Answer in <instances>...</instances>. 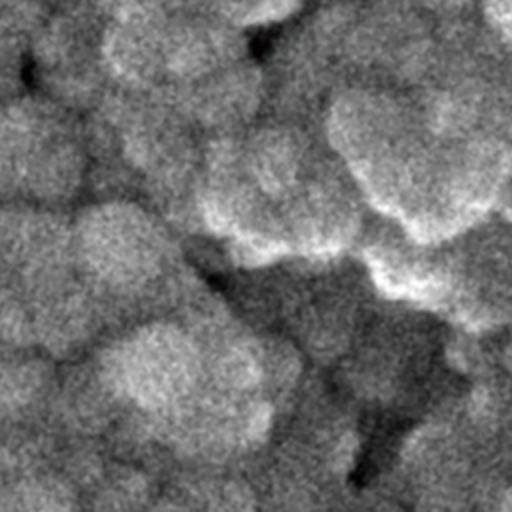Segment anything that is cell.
Returning a JSON list of instances; mask_svg holds the SVG:
<instances>
[{
    "mask_svg": "<svg viewBox=\"0 0 512 512\" xmlns=\"http://www.w3.org/2000/svg\"><path fill=\"white\" fill-rule=\"evenodd\" d=\"M190 372V350L176 332L164 328L132 336L116 356L114 368L124 392L148 406L178 398L188 386Z\"/></svg>",
    "mask_w": 512,
    "mask_h": 512,
    "instance_id": "6da1fadb",
    "label": "cell"
},
{
    "mask_svg": "<svg viewBox=\"0 0 512 512\" xmlns=\"http://www.w3.org/2000/svg\"><path fill=\"white\" fill-rule=\"evenodd\" d=\"M86 246L94 268L114 280H136L156 258V236L150 222L128 206L94 216Z\"/></svg>",
    "mask_w": 512,
    "mask_h": 512,
    "instance_id": "7a4b0ae2",
    "label": "cell"
},
{
    "mask_svg": "<svg viewBox=\"0 0 512 512\" xmlns=\"http://www.w3.org/2000/svg\"><path fill=\"white\" fill-rule=\"evenodd\" d=\"M160 36L152 16L142 6H126L104 36V58L110 68L130 80L144 78L154 68Z\"/></svg>",
    "mask_w": 512,
    "mask_h": 512,
    "instance_id": "3957f363",
    "label": "cell"
},
{
    "mask_svg": "<svg viewBox=\"0 0 512 512\" xmlns=\"http://www.w3.org/2000/svg\"><path fill=\"white\" fill-rule=\"evenodd\" d=\"M300 0H222V12L238 24H268L286 18Z\"/></svg>",
    "mask_w": 512,
    "mask_h": 512,
    "instance_id": "277c9868",
    "label": "cell"
},
{
    "mask_svg": "<svg viewBox=\"0 0 512 512\" xmlns=\"http://www.w3.org/2000/svg\"><path fill=\"white\" fill-rule=\"evenodd\" d=\"M490 22L512 40V0H486Z\"/></svg>",
    "mask_w": 512,
    "mask_h": 512,
    "instance_id": "5b68a950",
    "label": "cell"
}]
</instances>
